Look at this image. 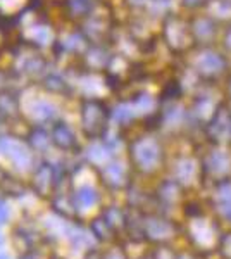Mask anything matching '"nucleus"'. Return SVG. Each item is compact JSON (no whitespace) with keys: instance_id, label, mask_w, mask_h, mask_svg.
I'll return each instance as SVG.
<instances>
[{"instance_id":"7","label":"nucleus","mask_w":231,"mask_h":259,"mask_svg":"<svg viewBox=\"0 0 231 259\" xmlns=\"http://www.w3.org/2000/svg\"><path fill=\"white\" fill-rule=\"evenodd\" d=\"M71 199H73V204L78 212V211H88L91 207H95L100 200V195L97 189H94L91 185H81L73 192Z\"/></svg>"},{"instance_id":"28","label":"nucleus","mask_w":231,"mask_h":259,"mask_svg":"<svg viewBox=\"0 0 231 259\" xmlns=\"http://www.w3.org/2000/svg\"><path fill=\"white\" fill-rule=\"evenodd\" d=\"M7 87V74L4 71H0V92H4Z\"/></svg>"},{"instance_id":"10","label":"nucleus","mask_w":231,"mask_h":259,"mask_svg":"<svg viewBox=\"0 0 231 259\" xmlns=\"http://www.w3.org/2000/svg\"><path fill=\"white\" fill-rule=\"evenodd\" d=\"M28 144L35 152H45L50 144H52V135L45 130L41 124H36L35 128H31L28 135Z\"/></svg>"},{"instance_id":"18","label":"nucleus","mask_w":231,"mask_h":259,"mask_svg":"<svg viewBox=\"0 0 231 259\" xmlns=\"http://www.w3.org/2000/svg\"><path fill=\"white\" fill-rule=\"evenodd\" d=\"M85 61L91 69H99L107 62V54L100 47H90L85 50Z\"/></svg>"},{"instance_id":"8","label":"nucleus","mask_w":231,"mask_h":259,"mask_svg":"<svg viewBox=\"0 0 231 259\" xmlns=\"http://www.w3.org/2000/svg\"><path fill=\"white\" fill-rule=\"evenodd\" d=\"M100 177L106 182V185H109L111 189H119L124 183L126 178V169L121 162H111V164H106L100 171Z\"/></svg>"},{"instance_id":"11","label":"nucleus","mask_w":231,"mask_h":259,"mask_svg":"<svg viewBox=\"0 0 231 259\" xmlns=\"http://www.w3.org/2000/svg\"><path fill=\"white\" fill-rule=\"evenodd\" d=\"M59 47L68 54H78L88 49V45H86V38L81 33L69 31V33H66V35H62V38L59 40Z\"/></svg>"},{"instance_id":"15","label":"nucleus","mask_w":231,"mask_h":259,"mask_svg":"<svg viewBox=\"0 0 231 259\" xmlns=\"http://www.w3.org/2000/svg\"><path fill=\"white\" fill-rule=\"evenodd\" d=\"M109 157H111V150L106 144H91L86 149V159L91 164H106Z\"/></svg>"},{"instance_id":"30","label":"nucleus","mask_w":231,"mask_h":259,"mask_svg":"<svg viewBox=\"0 0 231 259\" xmlns=\"http://www.w3.org/2000/svg\"><path fill=\"white\" fill-rule=\"evenodd\" d=\"M4 242H6V239H4V235H2V233H0V247H2V245H4Z\"/></svg>"},{"instance_id":"3","label":"nucleus","mask_w":231,"mask_h":259,"mask_svg":"<svg viewBox=\"0 0 231 259\" xmlns=\"http://www.w3.org/2000/svg\"><path fill=\"white\" fill-rule=\"evenodd\" d=\"M57 171L50 162H40L31 175V189L40 197H49L57 187Z\"/></svg>"},{"instance_id":"26","label":"nucleus","mask_w":231,"mask_h":259,"mask_svg":"<svg viewBox=\"0 0 231 259\" xmlns=\"http://www.w3.org/2000/svg\"><path fill=\"white\" fill-rule=\"evenodd\" d=\"M102 259H124V254L119 249H111L102 254Z\"/></svg>"},{"instance_id":"13","label":"nucleus","mask_w":231,"mask_h":259,"mask_svg":"<svg viewBox=\"0 0 231 259\" xmlns=\"http://www.w3.org/2000/svg\"><path fill=\"white\" fill-rule=\"evenodd\" d=\"M21 102L9 92H0V119H9L19 114Z\"/></svg>"},{"instance_id":"31","label":"nucleus","mask_w":231,"mask_h":259,"mask_svg":"<svg viewBox=\"0 0 231 259\" xmlns=\"http://www.w3.org/2000/svg\"><path fill=\"white\" fill-rule=\"evenodd\" d=\"M50 259H64V257H61V256H50Z\"/></svg>"},{"instance_id":"1","label":"nucleus","mask_w":231,"mask_h":259,"mask_svg":"<svg viewBox=\"0 0 231 259\" xmlns=\"http://www.w3.org/2000/svg\"><path fill=\"white\" fill-rule=\"evenodd\" d=\"M26 140H21L12 135H0V161L7 162L14 171L26 173L33 169L35 156Z\"/></svg>"},{"instance_id":"25","label":"nucleus","mask_w":231,"mask_h":259,"mask_svg":"<svg viewBox=\"0 0 231 259\" xmlns=\"http://www.w3.org/2000/svg\"><path fill=\"white\" fill-rule=\"evenodd\" d=\"M9 221V207H7L6 200L0 199V227Z\"/></svg>"},{"instance_id":"24","label":"nucleus","mask_w":231,"mask_h":259,"mask_svg":"<svg viewBox=\"0 0 231 259\" xmlns=\"http://www.w3.org/2000/svg\"><path fill=\"white\" fill-rule=\"evenodd\" d=\"M199 66L204 71L211 73V71H217L221 68V59H219V57H216V56H212V54H207V56H204L202 59H200Z\"/></svg>"},{"instance_id":"27","label":"nucleus","mask_w":231,"mask_h":259,"mask_svg":"<svg viewBox=\"0 0 231 259\" xmlns=\"http://www.w3.org/2000/svg\"><path fill=\"white\" fill-rule=\"evenodd\" d=\"M83 259H102V254H100L97 249H91V250H88L86 256Z\"/></svg>"},{"instance_id":"19","label":"nucleus","mask_w":231,"mask_h":259,"mask_svg":"<svg viewBox=\"0 0 231 259\" xmlns=\"http://www.w3.org/2000/svg\"><path fill=\"white\" fill-rule=\"evenodd\" d=\"M43 87L47 90L54 92V94H61V92H64L66 89H68V81H66L61 74L49 73L43 76Z\"/></svg>"},{"instance_id":"22","label":"nucleus","mask_w":231,"mask_h":259,"mask_svg":"<svg viewBox=\"0 0 231 259\" xmlns=\"http://www.w3.org/2000/svg\"><path fill=\"white\" fill-rule=\"evenodd\" d=\"M26 4L28 0H0V11L7 16H12L18 11H23V7Z\"/></svg>"},{"instance_id":"9","label":"nucleus","mask_w":231,"mask_h":259,"mask_svg":"<svg viewBox=\"0 0 231 259\" xmlns=\"http://www.w3.org/2000/svg\"><path fill=\"white\" fill-rule=\"evenodd\" d=\"M28 40L38 47H47L54 41V30L50 24L36 23L28 30Z\"/></svg>"},{"instance_id":"6","label":"nucleus","mask_w":231,"mask_h":259,"mask_svg":"<svg viewBox=\"0 0 231 259\" xmlns=\"http://www.w3.org/2000/svg\"><path fill=\"white\" fill-rule=\"evenodd\" d=\"M52 144L56 145L59 150L62 152H73L78 147V139L74 130L69 126L64 121H59L56 123V126L52 128Z\"/></svg>"},{"instance_id":"21","label":"nucleus","mask_w":231,"mask_h":259,"mask_svg":"<svg viewBox=\"0 0 231 259\" xmlns=\"http://www.w3.org/2000/svg\"><path fill=\"white\" fill-rule=\"evenodd\" d=\"M102 218L106 220V223L112 228V232H116V230L119 227H123V223H124L123 214H121L119 209H116V207H107V209L102 212Z\"/></svg>"},{"instance_id":"14","label":"nucleus","mask_w":231,"mask_h":259,"mask_svg":"<svg viewBox=\"0 0 231 259\" xmlns=\"http://www.w3.org/2000/svg\"><path fill=\"white\" fill-rule=\"evenodd\" d=\"M21 71L23 73L29 74V76H36V74H41L45 73V61L41 59L40 56H35V54H29L23 59L21 62Z\"/></svg>"},{"instance_id":"5","label":"nucleus","mask_w":231,"mask_h":259,"mask_svg":"<svg viewBox=\"0 0 231 259\" xmlns=\"http://www.w3.org/2000/svg\"><path fill=\"white\" fill-rule=\"evenodd\" d=\"M131 156L142 169H152L159 161V147L154 140H138L131 147Z\"/></svg>"},{"instance_id":"16","label":"nucleus","mask_w":231,"mask_h":259,"mask_svg":"<svg viewBox=\"0 0 231 259\" xmlns=\"http://www.w3.org/2000/svg\"><path fill=\"white\" fill-rule=\"evenodd\" d=\"M66 9H68V14H71L73 18H83V16L90 14L91 9H94V0H68Z\"/></svg>"},{"instance_id":"32","label":"nucleus","mask_w":231,"mask_h":259,"mask_svg":"<svg viewBox=\"0 0 231 259\" xmlns=\"http://www.w3.org/2000/svg\"><path fill=\"white\" fill-rule=\"evenodd\" d=\"M0 259H9V257H7L6 254H0Z\"/></svg>"},{"instance_id":"2","label":"nucleus","mask_w":231,"mask_h":259,"mask_svg":"<svg viewBox=\"0 0 231 259\" xmlns=\"http://www.w3.org/2000/svg\"><path fill=\"white\" fill-rule=\"evenodd\" d=\"M81 124L88 139H100L106 132L107 111L104 104L97 99H86L81 104Z\"/></svg>"},{"instance_id":"23","label":"nucleus","mask_w":231,"mask_h":259,"mask_svg":"<svg viewBox=\"0 0 231 259\" xmlns=\"http://www.w3.org/2000/svg\"><path fill=\"white\" fill-rule=\"evenodd\" d=\"M133 114H135V107L129 106V104H123V106H117L114 109V119L119 121V123H124V121L131 119Z\"/></svg>"},{"instance_id":"29","label":"nucleus","mask_w":231,"mask_h":259,"mask_svg":"<svg viewBox=\"0 0 231 259\" xmlns=\"http://www.w3.org/2000/svg\"><path fill=\"white\" fill-rule=\"evenodd\" d=\"M129 2H131L133 6H142V4H145L147 0H129Z\"/></svg>"},{"instance_id":"12","label":"nucleus","mask_w":231,"mask_h":259,"mask_svg":"<svg viewBox=\"0 0 231 259\" xmlns=\"http://www.w3.org/2000/svg\"><path fill=\"white\" fill-rule=\"evenodd\" d=\"M0 192H2L4 195L19 199L26 194V189H24V185L18 178L11 177V175H7V173H0Z\"/></svg>"},{"instance_id":"20","label":"nucleus","mask_w":231,"mask_h":259,"mask_svg":"<svg viewBox=\"0 0 231 259\" xmlns=\"http://www.w3.org/2000/svg\"><path fill=\"white\" fill-rule=\"evenodd\" d=\"M14 244H16V247H19L23 250V254L28 252V250L33 249V235L29 232H26L24 228H16L14 230Z\"/></svg>"},{"instance_id":"17","label":"nucleus","mask_w":231,"mask_h":259,"mask_svg":"<svg viewBox=\"0 0 231 259\" xmlns=\"http://www.w3.org/2000/svg\"><path fill=\"white\" fill-rule=\"evenodd\" d=\"M90 232L97 240L100 242H107L112 239V228L106 223V220L100 216V218L91 220L90 223Z\"/></svg>"},{"instance_id":"4","label":"nucleus","mask_w":231,"mask_h":259,"mask_svg":"<svg viewBox=\"0 0 231 259\" xmlns=\"http://www.w3.org/2000/svg\"><path fill=\"white\" fill-rule=\"evenodd\" d=\"M23 111L26 112L29 121H33L35 124H45L49 121H52L57 114V107L54 102H50L47 99H29L28 102L23 104Z\"/></svg>"}]
</instances>
